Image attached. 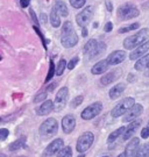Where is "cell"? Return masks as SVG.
Segmentation results:
<instances>
[{
	"mask_svg": "<svg viewBox=\"0 0 149 157\" xmlns=\"http://www.w3.org/2000/svg\"><path fill=\"white\" fill-rule=\"evenodd\" d=\"M25 144H26V136L22 135V136H20L17 141L12 142L11 144H10V147H8V149H10L11 151H15V150H19L22 147H25Z\"/></svg>",
	"mask_w": 149,
	"mask_h": 157,
	"instance_id": "obj_22",
	"label": "cell"
},
{
	"mask_svg": "<svg viewBox=\"0 0 149 157\" xmlns=\"http://www.w3.org/2000/svg\"><path fill=\"white\" fill-rule=\"evenodd\" d=\"M126 59V51L124 50H116L112 54L108 55V57L106 58V61L108 63V65H118L122 63Z\"/></svg>",
	"mask_w": 149,
	"mask_h": 157,
	"instance_id": "obj_11",
	"label": "cell"
},
{
	"mask_svg": "<svg viewBox=\"0 0 149 157\" xmlns=\"http://www.w3.org/2000/svg\"><path fill=\"white\" fill-rule=\"evenodd\" d=\"M141 137L142 139H148L149 137V127H146L141 130Z\"/></svg>",
	"mask_w": 149,
	"mask_h": 157,
	"instance_id": "obj_39",
	"label": "cell"
},
{
	"mask_svg": "<svg viewBox=\"0 0 149 157\" xmlns=\"http://www.w3.org/2000/svg\"><path fill=\"white\" fill-rule=\"evenodd\" d=\"M78 61H79V58H78L77 56H76V57H73V58H72L71 61H70V62H69V63H68V64H66V67H68L69 70H72L73 67H76V65H77Z\"/></svg>",
	"mask_w": 149,
	"mask_h": 157,
	"instance_id": "obj_38",
	"label": "cell"
},
{
	"mask_svg": "<svg viewBox=\"0 0 149 157\" xmlns=\"http://www.w3.org/2000/svg\"><path fill=\"white\" fill-rule=\"evenodd\" d=\"M30 15H32V17H33V20L35 21V22L39 23V21H37V19H36V17H35V13H34L33 10H30Z\"/></svg>",
	"mask_w": 149,
	"mask_h": 157,
	"instance_id": "obj_44",
	"label": "cell"
},
{
	"mask_svg": "<svg viewBox=\"0 0 149 157\" xmlns=\"http://www.w3.org/2000/svg\"><path fill=\"white\" fill-rule=\"evenodd\" d=\"M76 127V118L72 114H68L62 119V128L65 134H70Z\"/></svg>",
	"mask_w": 149,
	"mask_h": 157,
	"instance_id": "obj_13",
	"label": "cell"
},
{
	"mask_svg": "<svg viewBox=\"0 0 149 157\" xmlns=\"http://www.w3.org/2000/svg\"><path fill=\"white\" fill-rule=\"evenodd\" d=\"M55 11L61 15V17H68V14H69V11H68V7H66L65 2H63L62 0H58V1H56L55 4Z\"/></svg>",
	"mask_w": 149,
	"mask_h": 157,
	"instance_id": "obj_23",
	"label": "cell"
},
{
	"mask_svg": "<svg viewBox=\"0 0 149 157\" xmlns=\"http://www.w3.org/2000/svg\"><path fill=\"white\" fill-rule=\"evenodd\" d=\"M68 97H69V90L68 87H61L58 92L56 93L55 101H54V109L60 112L62 111L66 105V101H68Z\"/></svg>",
	"mask_w": 149,
	"mask_h": 157,
	"instance_id": "obj_7",
	"label": "cell"
},
{
	"mask_svg": "<svg viewBox=\"0 0 149 157\" xmlns=\"http://www.w3.org/2000/svg\"><path fill=\"white\" fill-rule=\"evenodd\" d=\"M51 111H54V102L51 100H44L43 104L37 108L36 113L40 117H44V115L49 114Z\"/></svg>",
	"mask_w": 149,
	"mask_h": 157,
	"instance_id": "obj_18",
	"label": "cell"
},
{
	"mask_svg": "<svg viewBox=\"0 0 149 157\" xmlns=\"http://www.w3.org/2000/svg\"><path fill=\"white\" fill-rule=\"evenodd\" d=\"M97 45H98V41H97V40H94V39L88 40V42H86V44L84 45V54L90 56V55L92 54V51L96 49Z\"/></svg>",
	"mask_w": 149,
	"mask_h": 157,
	"instance_id": "obj_24",
	"label": "cell"
},
{
	"mask_svg": "<svg viewBox=\"0 0 149 157\" xmlns=\"http://www.w3.org/2000/svg\"><path fill=\"white\" fill-rule=\"evenodd\" d=\"M116 14H118V17H120L121 20H131V19L139 17L140 11H139V8L134 4L126 2V4H124V5H121L118 8Z\"/></svg>",
	"mask_w": 149,
	"mask_h": 157,
	"instance_id": "obj_2",
	"label": "cell"
},
{
	"mask_svg": "<svg viewBox=\"0 0 149 157\" xmlns=\"http://www.w3.org/2000/svg\"><path fill=\"white\" fill-rule=\"evenodd\" d=\"M64 147V141L63 139H55L53 142H50L48 147L44 149V155L45 156H53L61 150Z\"/></svg>",
	"mask_w": 149,
	"mask_h": 157,
	"instance_id": "obj_10",
	"label": "cell"
},
{
	"mask_svg": "<svg viewBox=\"0 0 149 157\" xmlns=\"http://www.w3.org/2000/svg\"><path fill=\"white\" fill-rule=\"evenodd\" d=\"M101 157H108V156H101Z\"/></svg>",
	"mask_w": 149,
	"mask_h": 157,
	"instance_id": "obj_50",
	"label": "cell"
},
{
	"mask_svg": "<svg viewBox=\"0 0 149 157\" xmlns=\"http://www.w3.org/2000/svg\"><path fill=\"white\" fill-rule=\"evenodd\" d=\"M148 37H149L148 28L141 29V30H139L138 33H135L132 36L125 39V41H124V47H125V49H128V50L135 49L138 45L142 44L143 42H146L148 40Z\"/></svg>",
	"mask_w": 149,
	"mask_h": 157,
	"instance_id": "obj_1",
	"label": "cell"
},
{
	"mask_svg": "<svg viewBox=\"0 0 149 157\" xmlns=\"http://www.w3.org/2000/svg\"><path fill=\"white\" fill-rule=\"evenodd\" d=\"M73 32V26H72V22L70 21H66L64 25H63V29H62V34H68Z\"/></svg>",
	"mask_w": 149,
	"mask_h": 157,
	"instance_id": "obj_33",
	"label": "cell"
},
{
	"mask_svg": "<svg viewBox=\"0 0 149 157\" xmlns=\"http://www.w3.org/2000/svg\"><path fill=\"white\" fill-rule=\"evenodd\" d=\"M134 157H149V143H144L143 146L139 147Z\"/></svg>",
	"mask_w": 149,
	"mask_h": 157,
	"instance_id": "obj_27",
	"label": "cell"
},
{
	"mask_svg": "<svg viewBox=\"0 0 149 157\" xmlns=\"http://www.w3.org/2000/svg\"><path fill=\"white\" fill-rule=\"evenodd\" d=\"M61 43L64 48H72L78 43V36L75 32L68 34H62Z\"/></svg>",
	"mask_w": 149,
	"mask_h": 157,
	"instance_id": "obj_14",
	"label": "cell"
},
{
	"mask_svg": "<svg viewBox=\"0 0 149 157\" xmlns=\"http://www.w3.org/2000/svg\"><path fill=\"white\" fill-rule=\"evenodd\" d=\"M55 73H56L55 64H54V62H53V61H50L49 71H48V75H47V78H45V83H48V82H50V80L53 79V77L55 76Z\"/></svg>",
	"mask_w": 149,
	"mask_h": 157,
	"instance_id": "obj_32",
	"label": "cell"
},
{
	"mask_svg": "<svg viewBox=\"0 0 149 157\" xmlns=\"http://www.w3.org/2000/svg\"><path fill=\"white\" fill-rule=\"evenodd\" d=\"M58 130V124H57V120L54 118H49L47 120H44L43 122L41 124L39 128V133L41 136L43 137H51L57 133Z\"/></svg>",
	"mask_w": 149,
	"mask_h": 157,
	"instance_id": "obj_3",
	"label": "cell"
},
{
	"mask_svg": "<svg viewBox=\"0 0 149 157\" xmlns=\"http://www.w3.org/2000/svg\"><path fill=\"white\" fill-rule=\"evenodd\" d=\"M10 135V130L7 128H0V141H5Z\"/></svg>",
	"mask_w": 149,
	"mask_h": 157,
	"instance_id": "obj_36",
	"label": "cell"
},
{
	"mask_svg": "<svg viewBox=\"0 0 149 157\" xmlns=\"http://www.w3.org/2000/svg\"><path fill=\"white\" fill-rule=\"evenodd\" d=\"M86 2V0H70V4L73 8H82L84 6V4Z\"/></svg>",
	"mask_w": 149,
	"mask_h": 157,
	"instance_id": "obj_34",
	"label": "cell"
},
{
	"mask_svg": "<svg viewBox=\"0 0 149 157\" xmlns=\"http://www.w3.org/2000/svg\"><path fill=\"white\" fill-rule=\"evenodd\" d=\"M148 127H149V124H148Z\"/></svg>",
	"mask_w": 149,
	"mask_h": 157,
	"instance_id": "obj_52",
	"label": "cell"
},
{
	"mask_svg": "<svg viewBox=\"0 0 149 157\" xmlns=\"http://www.w3.org/2000/svg\"><path fill=\"white\" fill-rule=\"evenodd\" d=\"M112 29H113V23L112 22H107L105 25V27H104V30H105L106 33H110Z\"/></svg>",
	"mask_w": 149,
	"mask_h": 157,
	"instance_id": "obj_40",
	"label": "cell"
},
{
	"mask_svg": "<svg viewBox=\"0 0 149 157\" xmlns=\"http://www.w3.org/2000/svg\"><path fill=\"white\" fill-rule=\"evenodd\" d=\"M82 35H83L84 37H86V36H88V29L85 28V27H84L83 30H82Z\"/></svg>",
	"mask_w": 149,
	"mask_h": 157,
	"instance_id": "obj_45",
	"label": "cell"
},
{
	"mask_svg": "<svg viewBox=\"0 0 149 157\" xmlns=\"http://www.w3.org/2000/svg\"><path fill=\"white\" fill-rule=\"evenodd\" d=\"M141 122H142L141 120L135 119L134 121H132L131 124H128V127H126L125 132H124V134H122V139H124V141H127V140H129L131 137H133V135L135 134V132L138 130V128L140 127Z\"/></svg>",
	"mask_w": 149,
	"mask_h": 157,
	"instance_id": "obj_15",
	"label": "cell"
},
{
	"mask_svg": "<svg viewBox=\"0 0 149 157\" xmlns=\"http://www.w3.org/2000/svg\"><path fill=\"white\" fill-rule=\"evenodd\" d=\"M125 89H126V85L124 84V83H119V84L114 85V86H113V87L110 90V92H108L110 98L112 99V100H116V99H118V98H119V97L124 93Z\"/></svg>",
	"mask_w": 149,
	"mask_h": 157,
	"instance_id": "obj_20",
	"label": "cell"
},
{
	"mask_svg": "<svg viewBox=\"0 0 149 157\" xmlns=\"http://www.w3.org/2000/svg\"><path fill=\"white\" fill-rule=\"evenodd\" d=\"M0 59H1V57H0Z\"/></svg>",
	"mask_w": 149,
	"mask_h": 157,
	"instance_id": "obj_53",
	"label": "cell"
},
{
	"mask_svg": "<svg viewBox=\"0 0 149 157\" xmlns=\"http://www.w3.org/2000/svg\"><path fill=\"white\" fill-rule=\"evenodd\" d=\"M106 50V44L104 42H98V45L96 47V49L92 51V54L90 55V59H92V58H96L97 56H99L101 55L104 51Z\"/></svg>",
	"mask_w": 149,
	"mask_h": 157,
	"instance_id": "obj_28",
	"label": "cell"
},
{
	"mask_svg": "<svg viewBox=\"0 0 149 157\" xmlns=\"http://www.w3.org/2000/svg\"><path fill=\"white\" fill-rule=\"evenodd\" d=\"M121 75V70H113L111 72H107L106 75H104L101 78H100V83L101 85H110L111 83H113L116 79H118Z\"/></svg>",
	"mask_w": 149,
	"mask_h": 157,
	"instance_id": "obj_17",
	"label": "cell"
},
{
	"mask_svg": "<svg viewBox=\"0 0 149 157\" xmlns=\"http://www.w3.org/2000/svg\"><path fill=\"white\" fill-rule=\"evenodd\" d=\"M143 112V106L141 104H134L124 115V122H132L136 118H139Z\"/></svg>",
	"mask_w": 149,
	"mask_h": 157,
	"instance_id": "obj_9",
	"label": "cell"
},
{
	"mask_svg": "<svg viewBox=\"0 0 149 157\" xmlns=\"http://www.w3.org/2000/svg\"><path fill=\"white\" fill-rule=\"evenodd\" d=\"M140 147V139L139 137H133L132 140L128 142L127 147L125 149V156L126 157H133L135 155V152L138 150V148Z\"/></svg>",
	"mask_w": 149,
	"mask_h": 157,
	"instance_id": "obj_16",
	"label": "cell"
},
{
	"mask_svg": "<svg viewBox=\"0 0 149 157\" xmlns=\"http://www.w3.org/2000/svg\"><path fill=\"white\" fill-rule=\"evenodd\" d=\"M148 70H149V65H148Z\"/></svg>",
	"mask_w": 149,
	"mask_h": 157,
	"instance_id": "obj_51",
	"label": "cell"
},
{
	"mask_svg": "<svg viewBox=\"0 0 149 157\" xmlns=\"http://www.w3.org/2000/svg\"><path fill=\"white\" fill-rule=\"evenodd\" d=\"M125 129H126V127H120V128H118L114 132H112L110 134V136H108V139H107V143H113L114 141H116L118 137H120L124 134Z\"/></svg>",
	"mask_w": 149,
	"mask_h": 157,
	"instance_id": "obj_25",
	"label": "cell"
},
{
	"mask_svg": "<svg viewBox=\"0 0 149 157\" xmlns=\"http://www.w3.org/2000/svg\"><path fill=\"white\" fill-rule=\"evenodd\" d=\"M77 157H85V155H84V154H80V155H79V156H77Z\"/></svg>",
	"mask_w": 149,
	"mask_h": 157,
	"instance_id": "obj_47",
	"label": "cell"
},
{
	"mask_svg": "<svg viewBox=\"0 0 149 157\" xmlns=\"http://www.w3.org/2000/svg\"><path fill=\"white\" fill-rule=\"evenodd\" d=\"M50 23L54 28H58L60 25H61V19H60V14L55 11V8L51 11V14H50Z\"/></svg>",
	"mask_w": 149,
	"mask_h": 157,
	"instance_id": "obj_26",
	"label": "cell"
},
{
	"mask_svg": "<svg viewBox=\"0 0 149 157\" xmlns=\"http://www.w3.org/2000/svg\"><path fill=\"white\" fill-rule=\"evenodd\" d=\"M0 157H6V155H4V154H0Z\"/></svg>",
	"mask_w": 149,
	"mask_h": 157,
	"instance_id": "obj_48",
	"label": "cell"
},
{
	"mask_svg": "<svg viewBox=\"0 0 149 157\" xmlns=\"http://www.w3.org/2000/svg\"><path fill=\"white\" fill-rule=\"evenodd\" d=\"M108 63L106 59H103V61H99L98 63H96L92 69H91V72L92 75H103L104 72L107 71V69H108Z\"/></svg>",
	"mask_w": 149,
	"mask_h": 157,
	"instance_id": "obj_19",
	"label": "cell"
},
{
	"mask_svg": "<svg viewBox=\"0 0 149 157\" xmlns=\"http://www.w3.org/2000/svg\"><path fill=\"white\" fill-rule=\"evenodd\" d=\"M134 104H135L134 98L127 97V98L122 99L120 102H118L116 106L113 107V109H112V112H111V115H112L113 118H119V117H121V115H125V113L127 112Z\"/></svg>",
	"mask_w": 149,
	"mask_h": 157,
	"instance_id": "obj_4",
	"label": "cell"
},
{
	"mask_svg": "<svg viewBox=\"0 0 149 157\" xmlns=\"http://www.w3.org/2000/svg\"><path fill=\"white\" fill-rule=\"evenodd\" d=\"M65 67H66V61L64 58H62L61 61L58 62V64H57V67H56V75L57 76H61L62 73L64 72Z\"/></svg>",
	"mask_w": 149,
	"mask_h": 157,
	"instance_id": "obj_31",
	"label": "cell"
},
{
	"mask_svg": "<svg viewBox=\"0 0 149 157\" xmlns=\"http://www.w3.org/2000/svg\"><path fill=\"white\" fill-rule=\"evenodd\" d=\"M20 5H21V7L26 8L29 5V0H20Z\"/></svg>",
	"mask_w": 149,
	"mask_h": 157,
	"instance_id": "obj_43",
	"label": "cell"
},
{
	"mask_svg": "<svg viewBox=\"0 0 149 157\" xmlns=\"http://www.w3.org/2000/svg\"><path fill=\"white\" fill-rule=\"evenodd\" d=\"M84 100V97L83 95H78V97H76L73 100L71 101V107L72 108H76V107H78L82 102H83Z\"/></svg>",
	"mask_w": 149,
	"mask_h": 157,
	"instance_id": "obj_35",
	"label": "cell"
},
{
	"mask_svg": "<svg viewBox=\"0 0 149 157\" xmlns=\"http://www.w3.org/2000/svg\"><path fill=\"white\" fill-rule=\"evenodd\" d=\"M19 157H27V156H19Z\"/></svg>",
	"mask_w": 149,
	"mask_h": 157,
	"instance_id": "obj_49",
	"label": "cell"
},
{
	"mask_svg": "<svg viewBox=\"0 0 149 157\" xmlns=\"http://www.w3.org/2000/svg\"><path fill=\"white\" fill-rule=\"evenodd\" d=\"M94 141V135L91 132H85L82 134L77 140V144H76V150L78 152H85L86 150L90 149V147L92 146Z\"/></svg>",
	"mask_w": 149,
	"mask_h": 157,
	"instance_id": "obj_5",
	"label": "cell"
},
{
	"mask_svg": "<svg viewBox=\"0 0 149 157\" xmlns=\"http://www.w3.org/2000/svg\"><path fill=\"white\" fill-rule=\"evenodd\" d=\"M40 20H41V23H42V25H45L47 21H48V20H47V15H45L44 13H42V14L40 15Z\"/></svg>",
	"mask_w": 149,
	"mask_h": 157,
	"instance_id": "obj_42",
	"label": "cell"
},
{
	"mask_svg": "<svg viewBox=\"0 0 149 157\" xmlns=\"http://www.w3.org/2000/svg\"><path fill=\"white\" fill-rule=\"evenodd\" d=\"M101 111H103V104L97 101V102H93L90 106L86 107L83 112L80 113V117L83 120H92L97 115H99Z\"/></svg>",
	"mask_w": 149,
	"mask_h": 157,
	"instance_id": "obj_6",
	"label": "cell"
},
{
	"mask_svg": "<svg viewBox=\"0 0 149 157\" xmlns=\"http://www.w3.org/2000/svg\"><path fill=\"white\" fill-rule=\"evenodd\" d=\"M105 4H106V8H107V11L108 12L113 11V5H112V2H111L110 0H105Z\"/></svg>",
	"mask_w": 149,
	"mask_h": 157,
	"instance_id": "obj_41",
	"label": "cell"
},
{
	"mask_svg": "<svg viewBox=\"0 0 149 157\" xmlns=\"http://www.w3.org/2000/svg\"><path fill=\"white\" fill-rule=\"evenodd\" d=\"M149 50V40H147L146 42H143L142 44L138 45L135 49H133V51L129 55V58L132 61H135V59H139L142 56H144Z\"/></svg>",
	"mask_w": 149,
	"mask_h": 157,
	"instance_id": "obj_12",
	"label": "cell"
},
{
	"mask_svg": "<svg viewBox=\"0 0 149 157\" xmlns=\"http://www.w3.org/2000/svg\"><path fill=\"white\" fill-rule=\"evenodd\" d=\"M57 157H72L71 147H63L61 150L57 152Z\"/></svg>",
	"mask_w": 149,
	"mask_h": 157,
	"instance_id": "obj_29",
	"label": "cell"
},
{
	"mask_svg": "<svg viewBox=\"0 0 149 157\" xmlns=\"http://www.w3.org/2000/svg\"><path fill=\"white\" fill-rule=\"evenodd\" d=\"M47 92H41L39 94L36 95L35 98H34V102H41V101H43L47 99Z\"/></svg>",
	"mask_w": 149,
	"mask_h": 157,
	"instance_id": "obj_37",
	"label": "cell"
},
{
	"mask_svg": "<svg viewBox=\"0 0 149 157\" xmlns=\"http://www.w3.org/2000/svg\"><path fill=\"white\" fill-rule=\"evenodd\" d=\"M92 17H93V7H92V6H88V7H85L80 13L77 14V17H76V22H77V25L79 27L84 28V27H86V25L91 21Z\"/></svg>",
	"mask_w": 149,
	"mask_h": 157,
	"instance_id": "obj_8",
	"label": "cell"
},
{
	"mask_svg": "<svg viewBox=\"0 0 149 157\" xmlns=\"http://www.w3.org/2000/svg\"><path fill=\"white\" fill-rule=\"evenodd\" d=\"M118 157H126V156H125V154H120V155H119Z\"/></svg>",
	"mask_w": 149,
	"mask_h": 157,
	"instance_id": "obj_46",
	"label": "cell"
},
{
	"mask_svg": "<svg viewBox=\"0 0 149 157\" xmlns=\"http://www.w3.org/2000/svg\"><path fill=\"white\" fill-rule=\"evenodd\" d=\"M140 27V23L135 22V23H132V25H128L126 27H122V28L119 29V33L120 34H124V33H128V32H132V30H135V29H138Z\"/></svg>",
	"mask_w": 149,
	"mask_h": 157,
	"instance_id": "obj_30",
	"label": "cell"
},
{
	"mask_svg": "<svg viewBox=\"0 0 149 157\" xmlns=\"http://www.w3.org/2000/svg\"><path fill=\"white\" fill-rule=\"evenodd\" d=\"M148 65H149V54H146L144 56H142L141 58H139L136 63H135V70H138V71H144L146 69H148Z\"/></svg>",
	"mask_w": 149,
	"mask_h": 157,
	"instance_id": "obj_21",
	"label": "cell"
},
{
	"mask_svg": "<svg viewBox=\"0 0 149 157\" xmlns=\"http://www.w3.org/2000/svg\"><path fill=\"white\" fill-rule=\"evenodd\" d=\"M0 121H1V119H0Z\"/></svg>",
	"mask_w": 149,
	"mask_h": 157,
	"instance_id": "obj_54",
	"label": "cell"
}]
</instances>
